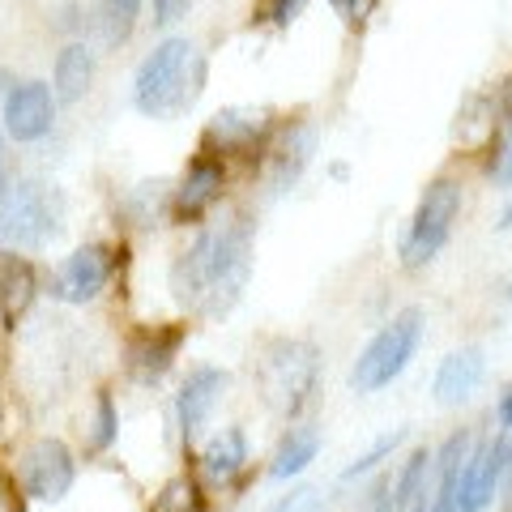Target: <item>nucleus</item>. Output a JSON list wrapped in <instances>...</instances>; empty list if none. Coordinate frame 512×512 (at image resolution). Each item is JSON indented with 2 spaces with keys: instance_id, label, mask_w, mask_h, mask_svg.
Instances as JSON below:
<instances>
[{
  "instance_id": "obj_31",
  "label": "nucleus",
  "mask_w": 512,
  "mask_h": 512,
  "mask_svg": "<svg viewBox=\"0 0 512 512\" xmlns=\"http://www.w3.org/2000/svg\"><path fill=\"white\" fill-rule=\"evenodd\" d=\"M329 5L338 9V18H346L350 26H359V22L367 18V13L376 9V0H329Z\"/></svg>"
},
{
  "instance_id": "obj_8",
  "label": "nucleus",
  "mask_w": 512,
  "mask_h": 512,
  "mask_svg": "<svg viewBox=\"0 0 512 512\" xmlns=\"http://www.w3.org/2000/svg\"><path fill=\"white\" fill-rule=\"evenodd\" d=\"M111 278V252L103 244H86L73 256H64L60 269L52 274V295L60 303H90Z\"/></svg>"
},
{
  "instance_id": "obj_21",
  "label": "nucleus",
  "mask_w": 512,
  "mask_h": 512,
  "mask_svg": "<svg viewBox=\"0 0 512 512\" xmlns=\"http://www.w3.org/2000/svg\"><path fill=\"white\" fill-rule=\"evenodd\" d=\"M427 470H431V448H414L406 457L402 474H397V483H393V508L397 512L427 504Z\"/></svg>"
},
{
  "instance_id": "obj_32",
  "label": "nucleus",
  "mask_w": 512,
  "mask_h": 512,
  "mask_svg": "<svg viewBox=\"0 0 512 512\" xmlns=\"http://www.w3.org/2000/svg\"><path fill=\"white\" fill-rule=\"evenodd\" d=\"M0 512H22V504H18V483L0 470Z\"/></svg>"
},
{
  "instance_id": "obj_34",
  "label": "nucleus",
  "mask_w": 512,
  "mask_h": 512,
  "mask_svg": "<svg viewBox=\"0 0 512 512\" xmlns=\"http://www.w3.org/2000/svg\"><path fill=\"white\" fill-rule=\"evenodd\" d=\"M500 227H504V231H508V227H512V201H508V205H504V214H500Z\"/></svg>"
},
{
  "instance_id": "obj_26",
  "label": "nucleus",
  "mask_w": 512,
  "mask_h": 512,
  "mask_svg": "<svg viewBox=\"0 0 512 512\" xmlns=\"http://www.w3.org/2000/svg\"><path fill=\"white\" fill-rule=\"evenodd\" d=\"M150 512H197V487L188 478H171V483L154 495Z\"/></svg>"
},
{
  "instance_id": "obj_5",
  "label": "nucleus",
  "mask_w": 512,
  "mask_h": 512,
  "mask_svg": "<svg viewBox=\"0 0 512 512\" xmlns=\"http://www.w3.org/2000/svg\"><path fill=\"white\" fill-rule=\"evenodd\" d=\"M461 214V184L440 175V180H431L419 197V210H414L410 227L402 235V265L406 269H423L436 261V252L448 244V235H453V222Z\"/></svg>"
},
{
  "instance_id": "obj_22",
  "label": "nucleus",
  "mask_w": 512,
  "mask_h": 512,
  "mask_svg": "<svg viewBox=\"0 0 512 512\" xmlns=\"http://www.w3.org/2000/svg\"><path fill=\"white\" fill-rule=\"evenodd\" d=\"M402 440H406V427H393V431H384V436H380L372 448H367V453H359L355 461H350V466L342 470V478L350 483V478H359V474H372V470L380 466L384 457H393L397 448H402Z\"/></svg>"
},
{
  "instance_id": "obj_35",
  "label": "nucleus",
  "mask_w": 512,
  "mask_h": 512,
  "mask_svg": "<svg viewBox=\"0 0 512 512\" xmlns=\"http://www.w3.org/2000/svg\"><path fill=\"white\" fill-rule=\"evenodd\" d=\"M5 82H9V73H5V69H0V103H5V99H9V90H13V86L5 90Z\"/></svg>"
},
{
  "instance_id": "obj_14",
  "label": "nucleus",
  "mask_w": 512,
  "mask_h": 512,
  "mask_svg": "<svg viewBox=\"0 0 512 512\" xmlns=\"http://www.w3.org/2000/svg\"><path fill=\"white\" fill-rule=\"evenodd\" d=\"M470 457V436L457 431L440 444V453H431V466H436V491H431L427 512H457V474Z\"/></svg>"
},
{
  "instance_id": "obj_36",
  "label": "nucleus",
  "mask_w": 512,
  "mask_h": 512,
  "mask_svg": "<svg viewBox=\"0 0 512 512\" xmlns=\"http://www.w3.org/2000/svg\"><path fill=\"white\" fill-rule=\"evenodd\" d=\"M0 184H5V137H0Z\"/></svg>"
},
{
  "instance_id": "obj_24",
  "label": "nucleus",
  "mask_w": 512,
  "mask_h": 512,
  "mask_svg": "<svg viewBox=\"0 0 512 512\" xmlns=\"http://www.w3.org/2000/svg\"><path fill=\"white\" fill-rule=\"evenodd\" d=\"M163 192H167L163 180H154V184L146 180V184L133 188V197H128V210H133V218L141 222V227H154L158 210H163Z\"/></svg>"
},
{
  "instance_id": "obj_6",
  "label": "nucleus",
  "mask_w": 512,
  "mask_h": 512,
  "mask_svg": "<svg viewBox=\"0 0 512 512\" xmlns=\"http://www.w3.org/2000/svg\"><path fill=\"white\" fill-rule=\"evenodd\" d=\"M261 380H265L269 402L282 414H299L316 389V350L295 338L269 342L265 363H261Z\"/></svg>"
},
{
  "instance_id": "obj_27",
  "label": "nucleus",
  "mask_w": 512,
  "mask_h": 512,
  "mask_svg": "<svg viewBox=\"0 0 512 512\" xmlns=\"http://www.w3.org/2000/svg\"><path fill=\"white\" fill-rule=\"evenodd\" d=\"M491 180L500 184V188H508L512 184V120L500 128V137H495V150H491Z\"/></svg>"
},
{
  "instance_id": "obj_37",
  "label": "nucleus",
  "mask_w": 512,
  "mask_h": 512,
  "mask_svg": "<svg viewBox=\"0 0 512 512\" xmlns=\"http://www.w3.org/2000/svg\"><path fill=\"white\" fill-rule=\"evenodd\" d=\"M406 512H427V504H414V508H406Z\"/></svg>"
},
{
  "instance_id": "obj_11",
  "label": "nucleus",
  "mask_w": 512,
  "mask_h": 512,
  "mask_svg": "<svg viewBox=\"0 0 512 512\" xmlns=\"http://www.w3.org/2000/svg\"><path fill=\"white\" fill-rule=\"evenodd\" d=\"M265 133V116L261 111H248V107H227L205 124V137H201V150L205 154H239V150H252Z\"/></svg>"
},
{
  "instance_id": "obj_9",
  "label": "nucleus",
  "mask_w": 512,
  "mask_h": 512,
  "mask_svg": "<svg viewBox=\"0 0 512 512\" xmlns=\"http://www.w3.org/2000/svg\"><path fill=\"white\" fill-rule=\"evenodd\" d=\"M5 111V133L13 141H39L47 128L56 120V99H52V86L43 82H22L9 90V99L0 103Z\"/></svg>"
},
{
  "instance_id": "obj_16",
  "label": "nucleus",
  "mask_w": 512,
  "mask_h": 512,
  "mask_svg": "<svg viewBox=\"0 0 512 512\" xmlns=\"http://www.w3.org/2000/svg\"><path fill=\"white\" fill-rule=\"evenodd\" d=\"M184 342V329H154V333H141V338L133 342V350H128V367H133L137 380H158L171 367L175 350H180Z\"/></svg>"
},
{
  "instance_id": "obj_25",
  "label": "nucleus",
  "mask_w": 512,
  "mask_h": 512,
  "mask_svg": "<svg viewBox=\"0 0 512 512\" xmlns=\"http://www.w3.org/2000/svg\"><path fill=\"white\" fill-rule=\"evenodd\" d=\"M90 448L94 453H103V448H111V440H116V402H111V393H99V402H94V423H90Z\"/></svg>"
},
{
  "instance_id": "obj_13",
  "label": "nucleus",
  "mask_w": 512,
  "mask_h": 512,
  "mask_svg": "<svg viewBox=\"0 0 512 512\" xmlns=\"http://www.w3.org/2000/svg\"><path fill=\"white\" fill-rule=\"evenodd\" d=\"M478 380H483V350L470 346V350H453V355L440 359L431 389H436L440 406H461L478 389Z\"/></svg>"
},
{
  "instance_id": "obj_15",
  "label": "nucleus",
  "mask_w": 512,
  "mask_h": 512,
  "mask_svg": "<svg viewBox=\"0 0 512 512\" xmlns=\"http://www.w3.org/2000/svg\"><path fill=\"white\" fill-rule=\"evenodd\" d=\"M312 146H316V137H312L308 124H291V128H286L282 141L274 146V158H269V188H274V192L291 188L303 175V167H308Z\"/></svg>"
},
{
  "instance_id": "obj_10",
  "label": "nucleus",
  "mask_w": 512,
  "mask_h": 512,
  "mask_svg": "<svg viewBox=\"0 0 512 512\" xmlns=\"http://www.w3.org/2000/svg\"><path fill=\"white\" fill-rule=\"evenodd\" d=\"M222 389H227V372H222V367H197V372L184 380L180 397H175V419H180L184 444H192L201 436V427L210 419V410L218 406Z\"/></svg>"
},
{
  "instance_id": "obj_28",
  "label": "nucleus",
  "mask_w": 512,
  "mask_h": 512,
  "mask_svg": "<svg viewBox=\"0 0 512 512\" xmlns=\"http://www.w3.org/2000/svg\"><path fill=\"white\" fill-rule=\"evenodd\" d=\"M320 508V495L316 487H295L291 495H282L278 504H269L265 512H316Z\"/></svg>"
},
{
  "instance_id": "obj_12",
  "label": "nucleus",
  "mask_w": 512,
  "mask_h": 512,
  "mask_svg": "<svg viewBox=\"0 0 512 512\" xmlns=\"http://www.w3.org/2000/svg\"><path fill=\"white\" fill-rule=\"evenodd\" d=\"M218 197H222V163L210 158V154H201L197 163L184 171V180H180V188H175V197H171V210H175V218L197 222Z\"/></svg>"
},
{
  "instance_id": "obj_18",
  "label": "nucleus",
  "mask_w": 512,
  "mask_h": 512,
  "mask_svg": "<svg viewBox=\"0 0 512 512\" xmlns=\"http://www.w3.org/2000/svg\"><path fill=\"white\" fill-rule=\"evenodd\" d=\"M94 82V52L86 43H69L56 56V99L60 103H77Z\"/></svg>"
},
{
  "instance_id": "obj_33",
  "label": "nucleus",
  "mask_w": 512,
  "mask_h": 512,
  "mask_svg": "<svg viewBox=\"0 0 512 512\" xmlns=\"http://www.w3.org/2000/svg\"><path fill=\"white\" fill-rule=\"evenodd\" d=\"M495 423H500V431H508V427H512V389H504L500 410H495Z\"/></svg>"
},
{
  "instance_id": "obj_30",
  "label": "nucleus",
  "mask_w": 512,
  "mask_h": 512,
  "mask_svg": "<svg viewBox=\"0 0 512 512\" xmlns=\"http://www.w3.org/2000/svg\"><path fill=\"white\" fill-rule=\"evenodd\" d=\"M188 5L192 0H154V22L158 26H175L180 18H188Z\"/></svg>"
},
{
  "instance_id": "obj_29",
  "label": "nucleus",
  "mask_w": 512,
  "mask_h": 512,
  "mask_svg": "<svg viewBox=\"0 0 512 512\" xmlns=\"http://www.w3.org/2000/svg\"><path fill=\"white\" fill-rule=\"evenodd\" d=\"M303 5H308V0H265V5H261V18H265L269 26H291L299 13H303Z\"/></svg>"
},
{
  "instance_id": "obj_1",
  "label": "nucleus",
  "mask_w": 512,
  "mask_h": 512,
  "mask_svg": "<svg viewBox=\"0 0 512 512\" xmlns=\"http://www.w3.org/2000/svg\"><path fill=\"white\" fill-rule=\"evenodd\" d=\"M252 278V231L244 222L201 231L192 248L175 256L171 265V291L197 316H227Z\"/></svg>"
},
{
  "instance_id": "obj_20",
  "label": "nucleus",
  "mask_w": 512,
  "mask_h": 512,
  "mask_svg": "<svg viewBox=\"0 0 512 512\" xmlns=\"http://www.w3.org/2000/svg\"><path fill=\"white\" fill-rule=\"evenodd\" d=\"M316 453H320V431L316 427H291L282 436V444H278L269 474H274L278 483H286V478H295V474L308 470L312 461H316Z\"/></svg>"
},
{
  "instance_id": "obj_4",
  "label": "nucleus",
  "mask_w": 512,
  "mask_h": 512,
  "mask_svg": "<svg viewBox=\"0 0 512 512\" xmlns=\"http://www.w3.org/2000/svg\"><path fill=\"white\" fill-rule=\"evenodd\" d=\"M419 342H423V312L402 308L372 342L363 346V355L355 359V367H350V389L376 393V389H384V384H393L410 367Z\"/></svg>"
},
{
  "instance_id": "obj_7",
  "label": "nucleus",
  "mask_w": 512,
  "mask_h": 512,
  "mask_svg": "<svg viewBox=\"0 0 512 512\" xmlns=\"http://www.w3.org/2000/svg\"><path fill=\"white\" fill-rule=\"evenodd\" d=\"M73 483H77V461L69 453V444H60L52 436L35 440L18 461V487L30 500L60 504L73 491Z\"/></svg>"
},
{
  "instance_id": "obj_38",
  "label": "nucleus",
  "mask_w": 512,
  "mask_h": 512,
  "mask_svg": "<svg viewBox=\"0 0 512 512\" xmlns=\"http://www.w3.org/2000/svg\"><path fill=\"white\" fill-rule=\"evenodd\" d=\"M504 436H508V448H512V427H508V431H504Z\"/></svg>"
},
{
  "instance_id": "obj_39",
  "label": "nucleus",
  "mask_w": 512,
  "mask_h": 512,
  "mask_svg": "<svg viewBox=\"0 0 512 512\" xmlns=\"http://www.w3.org/2000/svg\"><path fill=\"white\" fill-rule=\"evenodd\" d=\"M508 295H512V291H508Z\"/></svg>"
},
{
  "instance_id": "obj_19",
  "label": "nucleus",
  "mask_w": 512,
  "mask_h": 512,
  "mask_svg": "<svg viewBox=\"0 0 512 512\" xmlns=\"http://www.w3.org/2000/svg\"><path fill=\"white\" fill-rule=\"evenodd\" d=\"M244 461H248V436L239 427L218 431V436L201 448V470L210 478H218V483L235 478L239 470H244Z\"/></svg>"
},
{
  "instance_id": "obj_17",
  "label": "nucleus",
  "mask_w": 512,
  "mask_h": 512,
  "mask_svg": "<svg viewBox=\"0 0 512 512\" xmlns=\"http://www.w3.org/2000/svg\"><path fill=\"white\" fill-rule=\"evenodd\" d=\"M35 299V269L18 252H0V316L18 320Z\"/></svg>"
},
{
  "instance_id": "obj_2",
  "label": "nucleus",
  "mask_w": 512,
  "mask_h": 512,
  "mask_svg": "<svg viewBox=\"0 0 512 512\" xmlns=\"http://www.w3.org/2000/svg\"><path fill=\"white\" fill-rule=\"evenodd\" d=\"M201 82H205V60L188 39L175 35V39H163L141 60L137 82H133V103L141 116H154V120L184 116L197 103Z\"/></svg>"
},
{
  "instance_id": "obj_3",
  "label": "nucleus",
  "mask_w": 512,
  "mask_h": 512,
  "mask_svg": "<svg viewBox=\"0 0 512 512\" xmlns=\"http://www.w3.org/2000/svg\"><path fill=\"white\" fill-rule=\"evenodd\" d=\"M64 197L43 180H9L0 184V244L13 252L47 248L60 231Z\"/></svg>"
},
{
  "instance_id": "obj_23",
  "label": "nucleus",
  "mask_w": 512,
  "mask_h": 512,
  "mask_svg": "<svg viewBox=\"0 0 512 512\" xmlns=\"http://www.w3.org/2000/svg\"><path fill=\"white\" fill-rule=\"evenodd\" d=\"M103 5V26H107V39L111 43H124L137 26V13H141V0H99Z\"/></svg>"
}]
</instances>
